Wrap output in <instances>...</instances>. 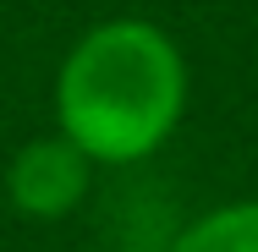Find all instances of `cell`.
Listing matches in <instances>:
<instances>
[{
	"label": "cell",
	"instance_id": "obj_3",
	"mask_svg": "<svg viewBox=\"0 0 258 252\" xmlns=\"http://www.w3.org/2000/svg\"><path fill=\"white\" fill-rule=\"evenodd\" d=\"M170 252H258V203H236L198 219Z\"/></svg>",
	"mask_w": 258,
	"mask_h": 252
},
{
	"label": "cell",
	"instance_id": "obj_1",
	"mask_svg": "<svg viewBox=\"0 0 258 252\" xmlns=\"http://www.w3.org/2000/svg\"><path fill=\"white\" fill-rule=\"evenodd\" d=\"M187 99V71L176 44L149 22H104L66 55L55 110L88 159H143L154 153Z\"/></svg>",
	"mask_w": 258,
	"mask_h": 252
},
{
	"label": "cell",
	"instance_id": "obj_2",
	"mask_svg": "<svg viewBox=\"0 0 258 252\" xmlns=\"http://www.w3.org/2000/svg\"><path fill=\"white\" fill-rule=\"evenodd\" d=\"M83 192H88V153L72 137H39L11 164V198L22 214L55 219L72 203H83Z\"/></svg>",
	"mask_w": 258,
	"mask_h": 252
}]
</instances>
